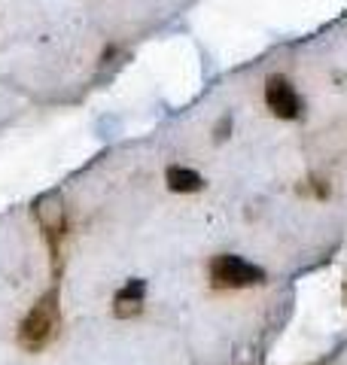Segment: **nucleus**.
<instances>
[{
    "label": "nucleus",
    "instance_id": "obj_1",
    "mask_svg": "<svg viewBox=\"0 0 347 365\" xmlns=\"http://www.w3.org/2000/svg\"><path fill=\"white\" fill-rule=\"evenodd\" d=\"M61 329V304H58V287L40 295L37 304L28 311V317L19 326V347L28 353H40L55 341Z\"/></svg>",
    "mask_w": 347,
    "mask_h": 365
},
{
    "label": "nucleus",
    "instance_id": "obj_2",
    "mask_svg": "<svg viewBox=\"0 0 347 365\" xmlns=\"http://www.w3.org/2000/svg\"><path fill=\"white\" fill-rule=\"evenodd\" d=\"M207 277H211L213 289H247L256 287V283L265 280V271L259 265H253L244 256H213L211 265H207Z\"/></svg>",
    "mask_w": 347,
    "mask_h": 365
},
{
    "label": "nucleus",
    "instance_id": "obj_3",
    "mask_svg": "<svg viewBox=\"0 0 347 365\" xmlns=\"http://www.w3.org/2000/svg\"><path fill=\"white\" fill-rule=\"evenodd\" d=\"M265 104L277 119H298L302 116V98L293 88L286 76H268L265 79Z\"/></svg>",
    "mask_w": 347,
    "mask_h": 365
},
{
    "label": "nucleus",
    "instance_id": "obj_4",
    "mask_svg": "<svg viewBox=\"0 0 347 365\" xmlns=\"http://www.w3.org/2000/svg\"><path fill=\"white\" fill-rule=\"evenodd\" d=\"M144 292H146V283L144 280H129L125 287L116 292L113 299V317L116 319H131L144 311Z\"/></svg>",
    "mask_w": 347,
    "mask_h": 365
},
{
    "label": "nucleus",
    "instance_id": "obj_5",
    "mask_svg": "<svg viewBox=\"0 0 347 365\" xmlns=\"http://www.w3.org/2000/svg\"><path fill=\"white\" fill-rule=\"evenodd\" d=\"M165 182H168L171 192H177V195H192V192L204 189V177L198 174V170L183 168V165H171L168 174H165Z\"/></svg>",
    "mask_w": 347,
    "mask_h": 365
},
{
    "label": "nucleus",
    "instance_id": "obj_6",
    "mask_svg": "<svg viewBox=\"0 0 347 365\" xmlns=\"http://www.w3.org/2000/svg\"><path fill=\"white\" fill-rule=\"evenodd\" d=\"M228 131H231V116H223L219 125H216V140H226Z\"/></svg>",
    "mask_w": 347,
    "mask_h": 365
}]
</instances>
